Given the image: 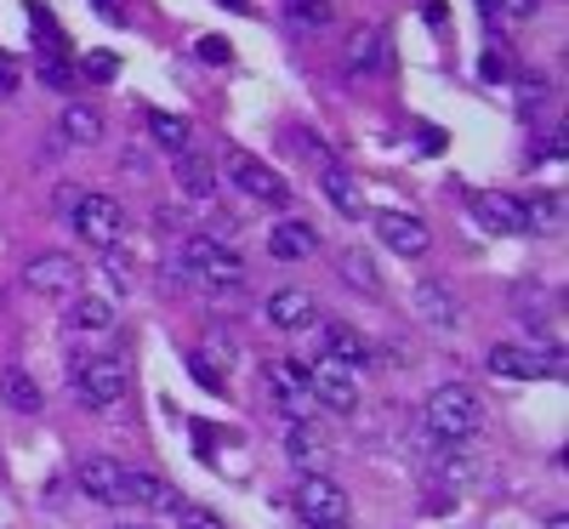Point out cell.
<instances>
[{
	"label": "cell",
	"instance_id": "6da1fadb",
	"mask_svg": "<svg viewBox=\"0 0 569 529\" xmlns=\"http://www.w3.org/2000/svg\"><path fill=\"white\" fill-rule=\"evenodd\" d=\"M182 279L200 285V291H211V297H228V291H240V285H246V262L233 257L222 239L194 233V239L182 246Z\"/></svg>",
	"mask_w": 569,
	"mask_h": 529
},
{
	"label": "cell",
	"instance_id": "7a4b0ae2",
	"mask_svg": "<svg viewBox=\"0 0 569 529\" xmlns=\"http://www.w3.org/2000/svg\"><path fill=\"white\" fill-rule=\"evenodd\" d=\"M421 416H427V432H433V439H445V445H461V439H472V432L485 427V405H479V393L461 388V381L439 388L433 399L421 405Z\"/></svg>",
	"mask_w": 569,
	"mask_h": 529
},
{
	"label": "cell",
	"instance_id": "3957f363",
	"mask_svg": "<svg viewBox=\"0 0 569 529\" xmlns=\"http://www.w3.org/2000/svg\"><path fill=\"white\" fill-rule=\"evenodd\" d=\"M69 228L86 239V246H98V251H114L120 246V233H126V211L114 194H80L69 206Z\"/></svg>",
	"mask_w": 569,
	"mask_h": 529
},
{
	"label": "cell",
	"instance_id": "277c9868",
	"mask_svg": "<svg viewBox=\"0 0 569 529\" xmlns=\"http://www.w3.org/2000/svg\"><path fill=\"white\" fill-rule=\"evenodd\" d=\"M291 501H297L308 529L313 523H348V496H342L337 478H325V472H302V485H297Z\"/></svg>",
	"mask_w": 569,
	"mask_h": 529
},
{
	"label": "cell",
	"instance_id": "5b68a950",
	"mask_svg": "<svg viewBox=\"0 0 569 529\" xmlns=\"http://www.w3.org/2000/svg\"><path fill=\"white\" fill-rule=\"evenodd\" d=\"M74 393H80L91 410L120 405V399H126V359H109V353L86 359V365L74 370Z\"/></svg>",
	"mask_w": 569,
	"mask_h": 529
},
{
	"label": "cell",
	"instance_id": "8992f818",
	"mask_svg": "<svg viewBox=\"0 0 569 529\" xmlns=\"http://www.w3.org/2000/svg\"><path fill=\"white\" fill-rule=\"evenodd\" d=\"M308 393H313V405H325V410H337V416H348V410L359 405V388H353V370H348L342 359H330V353H319V359L308 365Z\"/></svg>",
	"mask_w": 569,
	"mask_h": 529
},
{
	"label": "cell",
	"instance_id": "52a82bcc",
	"mask_svg": "<svg viewBox=\"0 0 569 529\" xmlns=\"http://www.w3.org/2000/svg\"><path fill=\"white\" fill-rule=\"evenodd\" d=\"M23 285L34 297H74L80 291V262L63 257V251H46V257H34L23 268Z\"/></svg>",
	"mask_w": 569,
	"mask_h": 529
},
{
	"label": "cell",
	"instance_id": "ba28073f",
	"mask_svg": "<svg viewBox=\"0 0 569 529\" xmlns=\"http://www.w3.org/2000/svg\"><path fill=\"white\" fill-rule=\"evenodd\" d=\"M228 177L240 182L251 200H262V206H284V182H279V177H273V171H268V166H262L257 154L233 149V154H228Z\"/></svg>",
	"mask_w": 569,
	"mask_h": 529
},
{
	"label": "cell",
	"instance_id": "9c48e42d",
	"mask_svg": "<svg viewBox=\"0 0 569 529\" xmlns=\"http://www.w3.org/2000/svg\"><path fill=\"white\" fill-rule=\"evenodd\" d=\"M268 388L279 393V405H284V416H308L313 410V393H308V365H291V359H273L268 365Z\"/></svg>",
	"mask_w": 569,
	"mask_h": 529
},
{
	"label": "cell",
	"instance_id": "30bf717a",
	"mask_svg": "<svg viewBox=\"0 0 569 529\" xmlns=\"http://www.w3.org/2000/svg\"><path fill=\"white\" fill-rule=\"evenodd\" d=\"M376 233H382V246H388V251H399V257H421L427 246H433L427 222H416L410 211H388V217H376Z\"/></svg>",
	"mask_w": 569,
	"mask_h": 529
},
{
	"label": "cell",
	"instance_id": "8fae6325",
	"mask_svg": "<svg viewBox=\"0 0 569 529\" xmlns=\"http://www.w3.org/2000/svg\"><path fill=\"white\" fill-rule=\"evenodd\" d=\"M472 217H479L490 233H525V228H530V217H525V200L501 194V188H490V194H479V200H472Z\"/></svg>",
	"mask_w": 569,
	"mask_h": 529
},
{
	"label": "cell",
	"instance_id": "7c38bea8",
	"mask_svg": "<svg viewBox=\"0 0 569 529\" xmlns=\"http://www.w3.org/2000/svg\"><path fill=\"white\" fill-rule=\"evenodd\" d=\"M120 485H126V467H120V461H109V456H91V461H80V490H86L91 501L120 507Z\"/></svg>",
	"mask_w": 569,
	"mask_h": 529
},
{
	"label": "cell",
	"instance_id": "4fadbf2b",
	"mask_svg": "<svg viewBox=\"0 0 569 529\" xmlns=\"http://www.w3.org/2000/svg\"><path fill=\"white\" fill-rule=\"evenodd\" d=\"M313 319H319V308H313L308 291H297V285H284V291L268 297V325L273 330H308Z\"/></svg>",
	"mask_w": 569,
	"mask_h": 529
},
{
	"label": "cell",
	"instance_id": "5bb4252c",
	"mask_svg": "<svg viewBox=\"0 0 569 529\" xmlns=\"http://www.w3.org/2000/svg\"><path fill=\"white\" fill-rule=\"evenodd\" d=\"M485 365H490L496 376H512V381H536V376H547V370H552L536 348H512V342H496Z\"/></svg>",
	"mask_w": 569,
	"mask_h": 529
},
{
	"label": "cell",
	"instance_id": "9a60e30c",
	"mask_svg": "<svg viewBox=\"0 0 569 529\" xmlns=\"http://www.w3.org/2000/svg\"><path fill=\"white\" fill-rule=\"evenodd\" d=\"M268 251H273L279 262H308V257L319 251V233H313L308 222H273Z\"/></svg>",
	"mask_w": 569,
	"mask_h": 529
},
{
	"label": "cell",
	"instance_id": "2e32d148",
	"mask_svg": "<svg viewBox=\"0 0 569 529\" xmlns=\"http://www.w3.org/2000/svg\"><path fill=\"white\" fill-rule=\"evenodd\" d=\"M120 501H126V507H149V512H171V507H177L171 485H160L154 472H126V485H120Z\"/></svg>",
	"mask_w": 569,
	"mask_h": 529
},
{
	"label": "cell",
	"instance_id": "e0dca14e",
	"mask_svg": "<svg viewBox=\"0 0 569 529\" xmlns=\"http://www.w3.org/2000/svg\"><path fill=\"white\" fill-rule=\"evenodd\" d=\"M0 405H12V410L34 416V410H40V381H34L29 370L7 365V370H0Z\"/></svg>",
	"mask_w": 569,
	"mask_h": 529
},
{
	"label": "cell",
	"instance_id": "ac0fdd59",
	"mask_svg": "<svg viewBox=\"0 0 569 529\" xmlns=\"http://www.w3.org/2000/svg\"><path fill=\"white\" fill-rule=\"evenodd\" d=\"M325 336H330V359H342L348 370H359V365H376V359H370V342H365L359 330H348V325H330Z\"/></svg>",
	"mask_w": 569,
	"mask_h": 529
},
{
	"label": "cell",
	"instance_id": "d6986e66",
	"mask_svg": "<svg viewBox=\"0 0 569 529\" xmlns=\"http://www.w3.org/2000/svg\"><path fill=\"white\" fill-rule=\"evenodd\" d=\"M319 182H325L330 206H337L342 217H359V182H353L342 166H330V160H325V177H319Z\"/></svg>",
	"mask_w": 569,
	"mask_h": 529
},
{
	"label": "cell",
	"instance_id": "ffe728a7",
	"mask_svg": "<svg viewBox=\"0 0 569 529\" xmlns=\"http://www.w3.org/2000/svg\"><path fill=\"white\" fill-rule=\"evenodd\" d=\"M416 308H421V319H433V325H456V297L445 291L439 279H427L416 291Z\"/></svg>",
	"mask_w": 569,
	"mask_h": 529
},
{
	"label": "cell",
	"instance_id": "44dd1931",
	"mask_svg": "<svg viewBox=\"0 0 569 529\" xmlns=\"http://www.w3.org/2000/svg\"><path fill=\"white\" fill-rule=\"evenodd\" d=\"M63 137L69 142H98L103 137V114L91 109V103H69L63 109Z\"/></svg>",
	"mask_w": 569,
	"mask_h": 529
},
{
	"label": "cell",
	"instance_id": "7402d4cb",
	"mask_svg": "<svg viewBox=\"0 0 569 529\" xmlns=\"http://www.w3.org/2000/svg\"><path fill=\"white\" fill-rule=\"evenodd\" d=\"M149 131H154V142L160 149H177V154H188V120H177V114H149Z\"/></svg>",
	"mask_w": 569,
	"mask_h": 529
},
{
	"label": "cell",
	"instance_id": "603a6c76",
	"mask_svg": "<svg viewBox=\"0 0 569 529\" xmlns=\"http://www.w3.org/2000/svg\"><path fill=\"white\" fill-rule=\"evenodd\" d=\"M348 63H353V69L382 63V29H359V34L348 40Z\"/></svg>",
	"mask_w": 569,
	"mask_h": 529
},
{
	"label": "cell",
	"instance_id": "cb8c5ba5",
	"mask_svg": "<svg viewBox=\"0 0 569 529\" xmlns=\"http://www.w3.org/2000/svg\"><path fill=\"white\" fill-rule=\"evenodd\" d=\"M284 456H291L297 467H313V461L325 456V439H319L313 427H302V421H297V427H291V450H284Z\"/></svg>",
	"mask_w": 569,
	"mask_h": 529
},
{
	"label": "cell",
	"instance_id": "d4e9b609",
	"mask_svg": "<svg viewBox=\"0 0 569 529\" xmlns=\"http://www.w3.org/2000/svg\"><path fill=\"white\" fill-rule=\"evenodd\" d=\"M74 325H80V330H109V325H114V308H109L103 297H80V302H74Z\"/></svg>",
	"mask_w": 569,
	"mask_h": 529
},
{
	"label": "cell",
	"instance_id": "484cf974",
	"mask_svg": "<svg viewBox=\"0 0 569 529\" xmlns=\"http://www.w3.org/2000/svg\"><path fill=\"white\" fill-rule=\"evenodd\" d=\"M34 74L52 86V91H69V86H74V69H69L58 52H40V58H34Z\"/></svg>",
	"mask_w": 569,
	"mask_h": 529
},
{
	"label": "cell",
	"instance_id": "4316f807",
	"mask_svg": "<svg viewBox=\"0 0 569 529\" xmlns=\"http://www.w3.org/2000/svg\"><path fill=\"white\" fill-rule=\"evenodd\" d=\"M291 23L325 29V23H330V0H291Z\"/></svg>",
	"mask_w": 569,
	"mask_h": 529
},
{
	"label": "cell",
	"instance_id": "83f0119b",
	"mask_svg": "<svg viewBox=\"0 0 569 529\" xmlns=\"http://www.w3.org/2000/svg\"><path fill=\"white\" fill-rule=\"evenodd\" d=\"M182 188H188V194H211V188H217L211 166H206V160H188V166H182Z\"/></svg>",
	"mask_w": 569,
	"mask_h": 529
},
{
	"label": "cell",
	"instance_id": "f1b7e54d",
	"mask_svg": "<svg viewBox=\"0 0 569 529\" xmlns=\"http://www.w3.org/2000/svg\"><path fill=\"white\" fill-rule=\"evenodd\" d=\"M342 279H353L359 291H376V273H370V257L348 251V257H342Z\"/></svg>",
	"mask_w": 569,
	"mask_h": 529
},
{
	"label": "cell",
	"instance_id": "f546056e",
	"mask_svg": "<svg viewBox=\"0 0 569 529\" xmlns=\"http://www.w3.org/2000/svg\"><path fill=\"white\" fill-rule=\"evenodd\" d=\"M80 69H86V74H91V80H114V69H120V63H114V58H109V52H91V58H86V63H80Z\"/></svg>",
	"mask_w": 569,
	"mask_h": 529
},
{
	"label": "cell",
	"instance_id": "4dcf8cb0",
	"mask_svg": "<svg viewBox=\"0 0 569 529\" xmlns=\"http://www.w3.org/2000/svg\"><path fill=\"white\" fill-rule=\"evenodd\" d=\"M12 91H18V63L0 52V98H12Z\"/></svg>",
	"mask_w": 569,
	"mask_h": 529
},
{
	"label": "cell",
	"instance_id": "1f68e13d",
	"mask_svg": "<svg viewBox=\"0 0 569 529\" xmlns=\"http://www.w3.org/2000/svg\"><path fill=\"white\" fill-rule=\"evenodd\" d=\"M182 529H222L211 512H200V507H182Z\"/></svg>",
	"mask_w": 569,
	"mask_h": 529
},
{
	"label": "cell",
	"instance_id": "d6a6232c",
	"mask_svg": "<svg viewBox=\"0 0 569 529\" xmlns=\"http://www.w3.org/2000/svg\"><path fill=\"white\" fill-rule=\"evenodd\" d=\"M200 58L206 63H228V46L222 40H200Z\"/></svg>",
	"mask_w": 569,
	"mask_h": 529
},
{
	"label": "cell",
	"instance_id": "836d02e7",
	"mask_svg": "<svg viewBox=\"0 0 569 529\" xmlns=\"http://www.w3.org/2000/svg\"><path fill=\"white\" fill-rule=\"evenodd\" d=\"M91 7H98L103 18H114V23H120V18H126V7H131V0H91Z\"/></svg>",
	"mask_w": 569,
	"mask_h": 529
},
{
	"label": "cell",
	"instance_id": "e575fe53",
	"mask_svg": "<svg viewBox=\"0 0 569 529\" xmlns=\"http://www.w3.org/2000/svg\"><path fill=\"white\" fill-rule=\"evenodd\" d=\"M547 529H569V523H563V512H558V518H547Z\"/></svg>",
	"mask_w": 569,
	"mask_h": 529
},
{
	"label": "cell",
	"instance_id": "d590c367",
	"mask_svg": "<svg viewBox=\"0 0 569 529\" xmlns=\"http://www.w3.org/2000/svg\"><path fill=\"white\" fill-rule=\"evenodd\" d=\"M313 529H348V523H313Z\"/></svg>",
	"mask_w": 569,
	"mask_h": 529
}]
</instances>
